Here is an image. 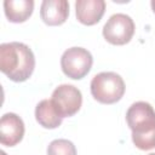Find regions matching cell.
I'll list each match as a JSON object with an SVG mask.
<instances>
[{
    "label": "cell",
    "instance_id": "obj_7",
    "mask_svg": "<svg viewBox=\"0 0 155 155\" xmlns=\"http://www.w3.org/2000/svg\"><path fill=\"white\" fill-rule=\"evenodd\" d=\"M24 122L15 113H6L0 120V143L6 147H15L24 136Z\"/></svg>",
    "mask_w": 155,
    "mask_h": 155
},
{
    "label": "cell",
    "instance_id": "obj_14",
    "mask_svg": "<svg viewBox=\"0 0 155 155\" xmlns=\"http://www.w3.org/2000/svg\"><path fill=\"white\" fill-rule=\"evenodd\" d=\"M148 155H155V153H150V154H148Z\"/></svg>",
    "mask_w": 155,
    "mask_h": 155
},
{
    "label": "cell",
    "instance_id": "obj_11",
    "mask_svg": "<svg viewBox=\"0 0 155 155\" xmlns=\"http://www.w3.org/2000/svg\"><path fill=\"white\" fill-rule=\"evenodd\" d=\"M35 119L40 126L47 130H53L61 126L63 117L56 111L51 99H42L35 107Z\"/></svg>",
    "mask_w": 155,
    "mask_h": 155
},
{
    "label": "cell",
    "instance_id": "obj_10",
    "mask_svg": "<svg viewBox=\"0 0 155 155\" xmlns=\"http://www.w3.org/2000/svg\"><path fill=\"white\" fill-rule=\"evenodd\" d=\"M33 0H5L4 11L6 18L12 23H23L33 13Z\"/></svg>",
    "mask_w": 155,
    "mask_h": 155
},
{
    "label": "cell",
    "instance_id": "obj_3",
    "mask_svg": "<svg viewBox=\"0 0 155 155\" xmlns=\"http://www.w3.org/2000/svg\"><path fill=\"white\" fill-rule=\"evenodd\" d=\"M92 97L102 104H114L125 93L124 79L114 71H102L96 74L90 84Z\"/></svg>",
    "mask_w": 155,
    "mask_h": 155
},
{
    "label": "cell",
    "instance_id": "obj_1",
    "mask_svg": "<svg viewBox=\"0 0 155 155\" xmlns=\"http://www.w3.org/2000/svg\"><path fill=\"white\" fill-rule=\"evenodd\" d=\"M35 68L33 51L23 42H4L0 45V70L12 81L28 80Z\"/></svg>",
    "mask_w": 155,
    "mask_h": 155
},
{
    "label": "cell",
    "instance_id": "obj_4",
    "mask_svg": "<svg viewBox=\"0 0 155 155\" xmlns=\"http://www.w3.org/2000/svg\"><path fill=\"white\" fill-rule=\"evenodd\" d=\"M93 64L91 52L84 47H70L61 57V68L65 76L73 80L85 78Z\"/></svg>",
    "mask_w": 155,
    "mask_h": 155
},
{
    "label": "cell",
    "instance_id": "obj_13",
    "mask_svg": "<svg viewBox=\"0 0 155 155\" xmlns=\"http://www.w3.org/2000/svg\"><path fill=\"white\" fill-rule=\"evenodd\" d=\"M150 5H151V8H153V12L155 13V0H153V1L150 2Z\"/></svg>",
    "mask_w": 155,
    "mask_h": 155
},
{
    "label": "cell",
    "instance_id": "obj_5",
    "mask_svg": "<svg viewBox=\"0 0 155 155\" xmlns=\"http://www.w3.org/2000/svg\"><path fill=\"white\" fill-rule=\"evenodd\" d=\"M51 102L61 117H70L80 110L82 94L78 87L63 84L53 90Z\"/></svg>",
    "mask_w": 155,
    "mask_h": 155
},
{
    "label": "cell",
    "instance_id": "obj_12",
    "mask_svg": "<svg viewBox=\"0 0 155 155\" xmlns=\"http://www.w3.org/2000/svg\"><path fill=\"white\" fill-rule=\"evenodd\" d=\"M47 155H76V148L68 139H54L47 147Z\"/></svg>",
    "mask_w": 155,
    "mask_h": 155
},
{
    "label": "cell",
    "instance_id": "obj_9",
    "mask_svg": "<svg viewBox=\"0 0 155 155\" xmlns=\"http://www.w3.org/2000/svg\"><path fill=\"white\" fill-rule=\"evenodd\" d=\"M105 12L104 0H78L75 2V15L80 23L85 25L97 24Z\"/></svg>",
    "mask_w": 155,
    "mask_h": 155
},
{
    "label": "cell",
    "instance_id": "obj_6",
    "mask_svg": "<svg viewBox=\"0 0 155 155\" xmlns=\"http://www.w3.org/2000/svg\"><path fill=\"white\" fill-rule=\"evenodd\" d=\"M136 30L133 19L125 13H115L109 17L103 27V36L111 45H126L131 41Z\"/></svg>",
    "mask_w": 155,
    "mask_h": 155
},
{
    "label": "cell",
    "instance_id": "obj_8",
    "mask_svg": "<svg viewBox=\"0 0 155 155\" xmlns=\"http://www.w3.org/2000/svg\"><path fill=\"white\" fill-rule=\"evenodd\" d=\"M69 16V2L67 0H44L40 7V17L47 25L63 24Z\"/></svg>",
    "mask_w": 155,
    "mask_h": 155
},
{
    "label": "cell",
    "instance_id": "obj_2",
    "mask_svg": "<svg viewBox=\"0 0 155 155\" xmlns=\"http://www.w3.org/2000/svg\"><path fill=\"white\" fill-rule=\"evenodd\" d=\"M126 122L132 131V142L140 150L155 148V110L148 102L133 103L126 113Z\"/></svg>",
    "mask_w": 155,
    "mask_h": 155
}]
</instances>
